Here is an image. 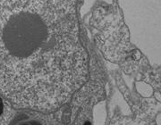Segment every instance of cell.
Returning a JSON list of instances; mask_svg holds the SVG:
<instances>
[{
  "label": "cell",
  "mask_w": 161,
  "mask_h": 125,
  "mask_svg": "<svg viewBox=\"0 0 161 125\" xmlns=\"http://www.w3.org/2000/svg\"><path fill=\"white\" fill-rule=\"evenodd\" d=\"M76 0H0V93L50 110L85 82Z\"/></svg>",
  "instance_id": "obj_1"
},
{
  "label": "cell",
  "mask_w": 161,
  "mask_h": 125,
  "mask_svg": "<svg viewBox=\"0 0 161 125\" xmlns=\"http://www.w3.org/2000/svg\"><path fill=\"white\" fill-rule=\"evenodd\" d=\"M24 125H33V124H31V123H26V124Z\"/></svg>",
  "instance_id": "obj_2"
}]
</instances>
